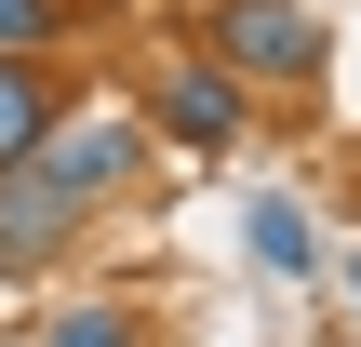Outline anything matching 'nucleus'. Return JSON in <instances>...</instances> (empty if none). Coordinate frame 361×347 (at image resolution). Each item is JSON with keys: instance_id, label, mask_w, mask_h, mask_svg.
<instances>
[{"instance_id": "nucleus-1", "label": "nucleus", "mask_w": 361, "mask_h": 347, "mask_svg": "<svg viewBox=\"0 0 361 347\" xmlns=\"http://www.w3.org/2000/svg\"><path fill=\"white\" fill-rule=\"evenodd\" d=\"M80 227H94V201H80V187L40 160V147H27V160L0 174V281H40V267H54Z\"/></svg>"}, {"instance_id": "nucleus-2", "label": "nucleus", "mask_w": 361, "mask_h": 347, "mask_svg": "<svg viewBox=\"0 0 361 347\" xmlns=\"http://www.w3.org/2000/svg\"><path fill=\"white\" fill-rule=\"evenodd\" d=\"M214 67L255 94V80H308L322 67V13L308 0H228L214 13Z\"/></svg>"}, {"instance_id": "nucleus-3", "label": "nucleus", "mask_w": 361, "mask_h": 347, "mask_svg": "<svg viewBox=\"0 0 361 347\" xmlns=\"http://www.w3.org/2000/svg\"><path fill=\"white\" fill-rule=\"evenodd\" d=\"M228 134H241V80H228L214 53H201V67H161V80H147V147H201V160H214Z\"/></svg>"}, {"instance_id": "nucleus-4", "label": "nucleus", "mask_w": 361, "mask_h": 347, "mask_svg": "<svg viewBox=\"0 0 361 347\" xmlns=\"http://www.w3.org/2000/svg\"><path fill=\"white\" fill-rule=\"evenodd\" d=\"M40 160H54V174L107 214V201L147 174V120H54V134H40Z\"/></svg>"}, {"instance_id": "nucleus-5", "label": "nucleus", "mask_w": 361, "mask_h": 347, "mask_svg": "<svg viewBox=\"0 0 361 347\" xmlns=\"http://www.w3.org/2000/svg\"><path fill=\"white\" fill-rule=\"evenodd\" d=\"M54 120H67V80H54L40 53H0V174H13V160L54 134Z\"/></svg>"}, {"instance_id": "nucleus-6", "label": "nucleus", "mask_w": 361, "mask_h": 347, "mask_svg": "<svg viewBox=\"0 0 361 347\" xmlns=\"http://www.w3.org/2000/svg\"><path fill=\"white\" fill-rule=\"evenodd\" d=\"M241 241H255V267H268V281H308V267H322V227H308V201H281V187L241 214Z\"/></svg>"}, {"instance_id": "nucleus-7", "label": "nucleus", "mask_w": 361, "mask_h": 347, "mask_svg": "<svg viewBox=\"0 0 361 347\" xmlns=\"http://www.w3.org/2000/svg\"><path fill=\"white\" fill-rule=\"evenodd\" d=\"M40 347H147V321H134L121 294H67V308L40 321Z\"/></svg>"}, {"instance_id": "nucleus-8", "label": "nucleus", "mask_w": 361, "mask_h": 347, "mask_svg": "<svg viewBox=\"0 0 361 347\" xmlns=\"http://www.w3.org/2000/svg\"><path fill=\"white\" fill-rule=\"evenodd\" d=\"M80 27V0H0V53H54Z\"/></svg>"}, {"instance_id": "nucleus-9", "label": "nucleus", "mask_w": 361, "mask_h": 347, "mask_svg": "<svg viewBox=\"0 0 361 347\" xmlns=\"http://www.w3.org/2000/svg\"><path fill=\"white\" fill-rule=\"evenodd\" d=\"M348 294H361V254H348Z\"/></svg>"}]
</instances>
